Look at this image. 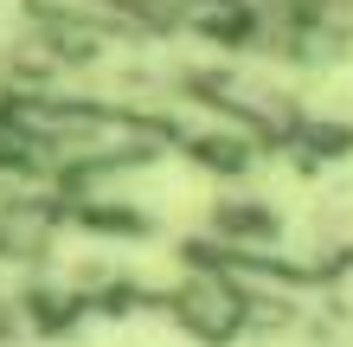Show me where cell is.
<instances>
[{"label":"cell","mask_w":353,"mask_h":347,"mask_svg":"<svg viewBox=\"0 0 353 347\" xmlns=\"http://www.w3.org/2000/svg\"><path fill=\"white\" fill-rule=\"evenodd\" d=\"M174 321L193 341H212V347H225V341H238L244 328H251V296H244V283H232V277H219V270H193L174 290Z\"/></svg>","instance_id":"obj_1"}]
</instances>
